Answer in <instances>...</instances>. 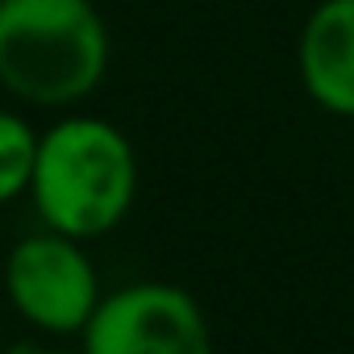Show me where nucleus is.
Instances as JSON below:
<instances>
[{"label":"nucleus","instance_id":"1","mask_svg":"<svg viewBox=\"0 0 354 354\" xmlns=\"http://www.w3.org/2000/svg\"><path fill=\"white\" fill-rule=\"evenodd\" d=\"M34 209L46 230L67 238H104L125 221L138 196V154L104 117H63L38 133L30 180Z\"/></svg>","mask_w":354,"mask_h":354},{"label":"nucleus","instance_id":"3","mask_svg":"<svg viewBox=\"0 0 354 354\" xmlns=\"http://www.w3.org/2000/svg\"><path fill=\"white\" fill-rule=\"evenodd\" d=\"M80 337V354H213L201 300L158 279L100 296Z\"/></svg>","mask_w":354,"mask_h":354},{"label":"nucleus","instance_id":"4","mask_svg":"<svg viewBox=\"0 0 354 354\" xmlns=\"http://www.w3.org/2000/svg\"><path fill=\"white\" fill-rule=\"evenodd\" d=\"M5 292L17 317L42 333H80L100 304V279L80 238L42 230L5 259Z\"/></svg>","mask_w":354,"mask_h":354},{"label":"nucleus","instance_id":"7","mask_svg":"<svg viewBox=\"0 0 354 354\" xmlns=\"http://www.w3.org/2000/svg\"><path fill=\"white\" fill-rule=\"evenodd\" d=\"M9 354H71V350H55L42 342H17V346H9Z\"/></svg>","mask_w":354,"mask_h":354},{"label":"nucleus","instance_id":"5","mask_svg":"<svg viewBox=\"0 0 354 354\" xmlns=\"http://www.w3.org/2000/svg\"><path fill=\"white\" fill-rule=\"evenodd\" d=\"M304 92L333 117H354V0H321L296 46Z\"/></svg>","mask_w":354,"mask_h":354},{"label":"nucleus","instance_id":"2","mask_svg":"<svg viewBox=\"0 0 354 354\" xmlns=\"http://www.w3.org/2000/svg\"><path fill=\"white\" fill-rule=\"evenodd\" d=\"M109 71V26L92 0H0V84L30 104H75Z\"/></svg>","mask_w":354,"mask_h":354},{"label":"nucleus","instance_id":"6","mask_svg":"<svg viewBox=\"0 0 354 354\" xmlns=\"http://www.w3.org/2000/svg\"><path fill=\"white\" fill-rule=\"evenodd\" d=\"M38 158V133L21 113L0 109V205L30 192Z\"/></svg>","mask_w":354,"mask_h":354}]
</instances>
